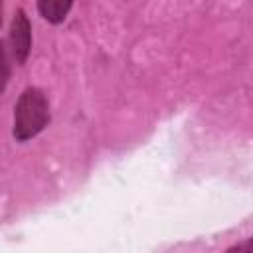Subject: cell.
I'll use <instances>...</instances> for the list:
<instances>
[{
	"label": "cell",
	"mask_w": 253,
	"mask_h": 253,
	"mask_svg": "<svg viewBox=\"0 0 253 253\" xmlns=\"http://www.w3.org/2000/svg\"><path fill=\"white\" fill-rule=\"evenodd\" d=\"M8 79H10V61H8V55H6V47L0 42V93L6 89Z\"/></svg>",
	"instance_id": "obj_4"
},
{
	"label": "cell",
	"mask_w": 253,
	"mask_h": 253,
	"mask_svg": "<svg viewBox=\"0 0 253 253\" xmlns=\"http://www.w3.org/2000/svg\"><path fill=\"white\" fill-rule=\"evenodd\" d=\"M38 10L47 22L59 24V22L65 20L67 12L71 10V2L69 0H40Z\"/></svg>",
	"instance_id": "obj_3"
},
{
	"label": "cell",
	"mask_w": 253,
	"mask_h": 253,
	"mask_svg": "<svg viewBox=\"0 0 253 253\" xmlns=\"http://www.w3.org/2000/svg\"><path fill=\"white\" fill-rule=\"evenodd\" d=\"M0 14H2V2H0Z\"/></svg>",
	"instance_id": "obj_6"
},
{
	"label": "cell",
	"mask_w": 253,
	"mask_h": 253,
	"mask_svg": "<svg viewBox=\"0 0 253 253\" xmlns=\"http://www.w3.org/2000/svg\"><path fill=\"white\" fill-rule=\"evenodd\" d=\"M10 43H12V53L16 61L24 63L32 47V26L24 10H16L14 14V20L10 26Z\"/></svg>",
	"instance_id": "obj_2"
},
{
	"label": "cell",
	"mask_w": 253,
	"mask_h": 253,
	"mask_svg": "<svg viewBox=\"0 0 253 253\" xmlns=\"http://www.w3.org/2000/svg\"><path fill=\"white\" fill-rule=\"evenodd\" d=\"M225 253H253V239H245L243 243H237L233 247H229Z\"/></svg>",
	"instance_id": "obj_5"
},
{
	"label": "cell",
	"mask_w": 253,
	"mask_h": 253,
	"mask_svg": "<svg viewBox=\"0 0 253 253\" xmlns=\"http://www.w3.org/2000/svg\"><path fill=\"white\" fill-rule=\"evenodd\" d=\"M49 123V103L38 87L22 91L14 107V136L24 142L40 134Z\"/></svg>",
	"instance_id": "obj_1"
}]
</instances>
